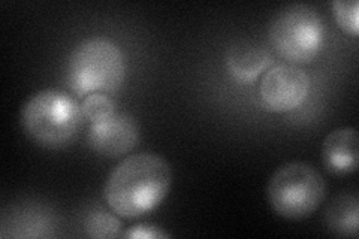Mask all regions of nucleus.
<instances>
[{"label":"nucleus","mask_w":359,"mask_h":239,"mask_svg":"<svg viewBox=\"0 0 359 239\" xmlns=\"http://www.w3.org/2000/svg\"><path fill=\"white\" fill-rule=\"evenodd\" d=\"M171 184L172 169L163 157L138 153L112 169L104 186V199L118 217L140 219L159 207Z\"/></svg>","instance_id":"f257e3e1"},{"label":"nucleus","mask_w":359,"mask_h":239,"mask_svg":"<svg viewBox=\"0 0 359 239\" xmlns=\"http://www.w3.org/2000/svg\"><path fill=\"white\" fill-rule=\"evenodd\" d=\"M84 120L76 99L59 88H45L30 96L20 112L22 132L47 150L71 145L80 135Z\"/></svg>","instance_id":"f03ea898"},{"label":"nucleus","mask_w":359,"mask_h":239,"mask_svg":"<svg viewBox=\"0 0 359 239\" xmlns=\"http://www.w3.org/2000/svg\"><path fill=\"white\" fill-rule=\"evenodd\" d=\"M126 76L125 54L117 43L92 38L76 45L66 67V81L76 96L114 93Z\"/></svg>","instance_id":"7ed1b4c3"},{"label":"nucleus","mask_w":359,"mask_h":239,"mask_svg":"<svg viewBox=\"0 0 359 239\" xmlns=\"http://www.w3.org/2000/svg\"><path fill=\"white\" fill-rule=\"evenodd\" d=\"M268 203L286 220H304L316 212L327 196V183L319 170L306 162L280 166L268 181Z\"/></svg>","instance_id":"20e7f679"},{"label":"nucleus","mask_w":359,"mask_h":239,"mask_svg":"<svg viewBox=\"0 0 359 239\" xmlns=\"http://www.w3.org/2000/svg\"><path fill=\"white\" fill-rule=\"evenodd\" d=\"M268 41L273 50L289 63H310L323 47V20L309 5H289L280 9L269 22Z\"/></svg>","instance_id":"39448f33"},{"label":"nucleus","mask_w":359,"mask_h":239,"mask_svg":"<svg viewBox=\"0 0 359 239\" xmlns=\"http://www.w3.org/2000/svg\"><path fill=\"white\" fill-rule=\"evenodd\" d=\"M310 93L309 75L295 64H277L259 84V100L265 111L283 114L304 104Z\"/></svg>","instance_id":"423d86ee"},{"label":"nucleus","mask_w":359,"mask_h":239,"mask_svg":"<svg viewBox=\"0 0 359 239\" xmlns=\"http://www.w3.org/2000/svg\"><path fill=\"white\" fill-rule=\"evenodd\" d=\"M90 148L100 156L116 158L130 153L140 141V126L130 114L117 112L108 120L90 124Z\"/></svg>","instance_id":"0eeeda50"},{"label":"nucleus","mask_w":359,"mask_h":239,"mask_svg":"<svg viewBox=\"0 0 359 239\" xmlns=\"http://www.w3.org/2000/svg\"><path fill=\"white\" fill-rule=\"evenodd\" d=\"M322 163L332 175L353 174L358 169V133L353 128L331 132L322 144Z\"/></svg>","instance_id":"6e6552de"},{"label":"nucleus","mask_w":359,"mask_h":239,"mask_svg":"<svg viewBox=\"0 0 359 239\" xmlns=\"http://www.w3.org/2000/svg\"><path fill=\"white\" fill-rule=\"evenodd\" d=\"M271 64L269 53L249 41L233 43L226 53V66L235 81L252 83Z\"/></svg>","instance_id":"1a4fd4ad"},{"label":"nucleus","mask_w":359,"mask_h":239,"mask_svg":"<svg viewBox=\"0 0 359 239\" xmlns=\"http://www.w3.org/2000/svg\"><path fill=\"white\" fill-rule=\"evenodd\" d=\"M325 223L332 232L340 236H358L359 229V202L349 193H343L331 200L325 211Z\"/></svg>","instance_id":"9d476101"},{"label":"nucleus","mask_w":359,"mask_h":239,"mask_svg":"<svg viewBox=\"0 0 359 239\" xmlns=\"http://www.w3.org/2000/svg\"><path fill=\"white\" fill-rule=\"evenodd\" d=\"M86 231L90 238L108 239L118 238L121 233V221L116 217L114 212H108L105 210H95L88 214L86 220Z\"/></svg>","instance_id":"9b49d317"},{"label":"nucleus","mask_w":359,"mask_h":239,"mask_svg":"<svg viewBox=\"0 0 359 239\" xmlns=\"http://www.w3.org/2000/svg\"><path fill=\"white\" fill-rule=\"evenodd\" d=\"M81 109L84 118L93 124L108 120L117 114V104L107 93H92L81 102Z\"/></svg>","instance_id":"f8f14e48"},{"label":"nucleus","mask_w":359,"mask_h":239,"mask_svg":"<svg viewBox=\"0 0 359 239\" xmlns=\"http://www.w3.org/2000/svg\"><path fill=\"white\" fill-rule=\"evenodd\" d=\"M334 18L339 27L351 36L359 32V5L356 0H335L332 4Z\"/></svg>","instance_id":"ddd939ff"},{"label":"nucleus","mask_w":359,"mask_h":239,"mask_svg":"<svg viewBox=\"0 0 359 239\" xmlns=\"http://www.w3.org/2000/svg\"><path fill=\"white\" fill-rule=\"evenodd\" d=\"M125 238L129 239H157V238H170L171 235L168 232H163L161 227L153 224H137L130 227L128 232L123 233Z\"/></svg>","instance_id":"4468645a"}]
</instances>
